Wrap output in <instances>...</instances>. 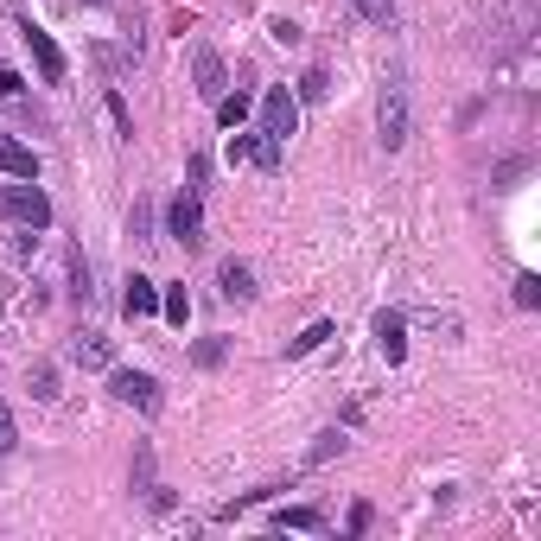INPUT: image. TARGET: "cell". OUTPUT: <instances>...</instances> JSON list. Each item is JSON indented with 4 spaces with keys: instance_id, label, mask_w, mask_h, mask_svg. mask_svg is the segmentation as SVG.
I'll return each mask as SVG.
<instances>
[{
    "instance_id": "7a4b0ae2",
    "label": "cell",
    "mask_w": 541,
    "mask_h": 541,
    "mask_svg": "<svg viewBox=\"0 0 541 541\" xmlns=\"http://www.w3.org/2000/svg\"><path fill=\"white\" fill-rule=\"evenodd\" d=\"M261 134H268V141H287V134H300V96H293L287 83H274V90L261 96Z\"/></svg>"
},
{
    "instance_id": "5bb4252c",
    "label": "cell",
    "mask_w": 541,
    "mask_h": 541,
    "mask_svg": "<svg viewBox=\"0 0 541 541\" xmlns=\"http://www.w3.org/2000/svg\"><path fill=\"white\" fill-rule=\"evenodd\" d=\"M274 529H306V535H319L325 516L312 510V503H300V510H274Z\"/></svg>"
},
{
    "instance_id": "52a82bcc",
    "label": "cell",
    "mask_w": 541,
    "mask_h": 541,
    "mask_svg": "<svg viewBox=\"0 0 541 541\" xmlns=\"http://www.w3.org/2000/svg\"><path fill=\"white\" fill-rule=\"evenodd\" d=\"M20 39L32 45V58H39V77H45V83H64V51L51 45V32H39V26L26 20V32H20Z\"/></svg>"
},
{
    "instance_id": "30bf717a",
    "label": "cell",
    "mask_w": 541,
    "mask_h": 541,
    "mask_svg": "<svg viewBox=\"0 0 541 541\" xmlns=\"http://www.w3.org/2000/svg\"><path fill=\"white\" fill-rule=\"evenodd\" d=\"M376 344H382V357H389V363L408 357V331H401L395 312H382V319H376Z\"/></svg>"
},
{
    "instance_id": "603a6c76",
    "label": "cell",
    "mask_w": 541,
    "mask_h": 541,
    "mask_svg": "<svg viewBox=\"0 0 541 541\" xmlns=\"http://www.w3.org/2000/svg\"><path fill=\"white\" fill-rule=\"evenodd\" d=\"M13 440H20V433H13V414L0 408V452H13Z\"/></svg>"
},
{
    "instance_id": "d6986e66",
    "label": "cell",
    "mask_w": 541,
    "mask_h": 541,
    "mask_svg": "<svg viewBox=\"0 0 541 541\" xmlns=\"http://www.w3.org/2000/svg\"><path fill=\"white\" fill-rule=\"evenodd\" d=\"M325 90H331V77H325V71H306L293 96H300V102H325Z\"/></svg>"
},
{
    "instance_id": "2e32d148",
    "label": "cell",
    "mask_w": 541,
    "mask_h": 541,
    "mask_svg": "<svg viewBox=\"0 0 541 541\" xmlns=\"http://www.w3.org/2000/svg\"><path fill=\"white\" fill-rule=\"evenodd\" d=\"M217 121L223 128H242L249 121V96H217Z\"/></svg>"
},
{
    "instance_id": "d4e9b609",
    "label": "cell",
    "mask_w": 541,
    "mask_h": 541,
    "mask_svg": "<svg viewBox=\"0 0 541 541\" xmlns=\"http://www.w3.org/2000/svg\"><path fill=\"white\" fill-rule=\"evenodd\" d=\"M90 7H102V0H90Z\"/></svg>"
},
{
    "instance_id": "9a60e30c",
    "label": "cell",
    "mask_w": 541,
    "mask_h": 541,
    "mask_svg": "<svg viewBox=\"0 0 541 541\" xmlns=\"http://www.w3.org/2000/svg\"><path fill=\"white\" fill-rule=\"evenodd\" d=\"M160 312H166L172 325H185V319H191V293H185V287H166V293H160Z\"/></svg>"
},
{
    "instance_id": "277c9868",
    "label": "cell",
    "mask_w": 541,
    "mask_h": 541,
    "mask_svg": "<svg viewBox=\"0 0 541 541\" xmlns=\"http://www.w3.org/2000/svg\"><path fill=\"white\" fill-rule=\"evenodd\" d=\"M109 395L128 401V408H141V414L160 408V382H153L147 370H115V376H109Z\"/></svg>"
},
{
    "instance_id": "ac0fdd59",
    "label": "cell",
    "mask_w": 541,
    "mask_h": 541,
    "mask_svg": "<svg viewBox=\"0 0 541 541\" xmlns=\"http://www.w3.org/2000/svg\"><path fill=\"white\" fill-rule=\"evenodd\" d=\"M325 338H331V325H306V331H300V338H293V344H287V357H306V351H319V344H325Z\"/></svg>"
},
{
    "instance_id": "7c38bea8",
    "label": "cell",
    "mask_w": 541,
    "mask_h": 541,
    "mask_svg": "<svg viewBox=\"0 0 541 541\" xmlns=\"http://www.w3.org/2000/svg\"><path fill=\"white\" fill-rule=\"evenodd\" d=\"M198 96L204 102L223 96V58H217V51H198Z\"/></svg>"
},
{
    "instance_id": "ba28073f",
    "label": "cell",
    "mask_w": 541,
    "mask_h": 541,
    "mask_svg": "<svg viewBox=\"0 0 541 541\" xmlns=\"http://www.w3.org/2000/svg\"><path fill=\"white\" fill-rule=\"evenodd\" d=\"M128 319H147V312H160V287L147 281V274H128V300H121Z\"/></svg>"
},
{
    "instance_id": "7402d4cb",
    "label": "cell",
    "mask_w": 541,
    "mask_h": 541,
    "mask_svg": "<svg viewBox=\"0 0 541 541\" xmlns=\"http://www.w3.org/2000/svg\"><path fill=\"white\" fill-rule=\"evenodd\" d=\"M191 357H198L204 370H217V363H223V344H217V338H204V344H198V351H191Z\"/></svg>"
},
{
    "instance_id": "44dd1931",
    "label": "cell",
    "mask_w": 541,
    "mask_h": 541,
    "mask_svg": "<svg viewBox=\"0 0 541 541\" xmlns=\"http://www.w3.org/2000/svg\"><path fill=\"white\" fill-rule=\"evenodd\" d=\"M516 306H541V281H535V274H522V281H516Z\"/></svg>"
},
{
    "instance_id": "9c48e42d",
    "label": "cell",
    "mask_w": 541,
    "mask_h": 541,
    "mask_svg": "<svg viewBox=\"0 0 541 541\" xmlns=\"http://www.w3.org/2000/svg\"><path fill=\"white\" fill-rule=\"evenodd\" d=\"M0 172L7 179H39V153L20 147V141H0Z\"/></svg>"
},
{
    "instance_id": "6da1fadb",
    "label": "cell",
    "mask_w": 541,
    "mask_h": 541,
    "mask_svg": "<svg viewBox=\"0 0 541 541\" xmlns=\"http://www.w3.org/2000/svg\"><path fill=\"white\" fill-rule=\"evenodd\" d=\"M0 217L26 223V230H45V223H51V198L39 191V179H13V185H0Z\"/></svg>"
},
{
    "instance_id": "8992f818",
    "label": "cell",
    "mask_w": 541,
    "mask_h": 541,
    "mask_svg": "<svg viewBox=\"0 0 541 541\" xmlns=\"http://www.w3.org/2000/svg\"><path fill=\"white\" fill-rule=\"evenodd\" d=\"M376 121H382V147H389V153L408 141V96H401V83H389V90H382Z\"/></svg>"
},
{
    "instance_id": "cb8c5ba5",
    "label": "cell",
    "mask_w": 541,
    "mask_h": 541,
    "mask_svg": "<svg viewBox=\"0 0 541 541\" xmlns=\"http://www.w3.org/2000/svg\"><path fill=\"white\" fill-rule=\"evenodd\" d=\"M13 96H20V77H13V71H0V102H13Z\"/></svg>"
},
{
    "instance_id": "e0dca14e",
    "label": "cell",
    "mask_w": 541,
    "mask_h": 541,
    "mask_svg": "<svg viewBox=\"0 0 541 541\" xmlns=\"http://www.w3.org/2000/svg\"><path fill=\"white\" fill-rule=\"evenodd\" d=\"M351 7H357L370 26H395V0H351Z\"/></svg>"
},
{
    "instance_id": "4fadbf2b",
    "label": "cell",
    "mask_w": 541,
    "mask_h": 541,
    "mask_svg": "<svg viewBox=\"0 0 541 541\" xmlns=\"http://www.w3.org/2000/svg\"><path fill=\"white\" fill-rule=\"evenodd\" d=\"M71 357L83 363V370H109V338H96V331H83V338L71 344Z\"/></svg>"
},
{
    "instance_id": "5b68a950",
    "label": "cell",
    "mask_w": 541,
    "mask_h": 541,
    "mask_svg": "<svg viewBox=\"0 0 541 541\" xmlns=\"http://www.w3.org/2000/svg\"><path fill=\"white\" fill-rule=\"evenodd\" d=\"M230 160H242V166H261V172H274L281 166V141H268V134H242V128H230Z\"/></svg>"
},
{
    "instance_id": "3957f363",
    "label": "cell",
    "mask_w": 541,
    "mask_h": 541,
    "mask_svg": "<svg viewBox=\"0 0 541 541\" xmlns=\"http://www.w3.org/2000/svg\"><path fill=\"white\" fill-rule=\"evenodd\" d=\"M166 230L185 242V249H198L204 242V204H198V191H179V198H172V211H166Z\"/></svg>"
},
{
    "instance_id": "8fae6325",
    "label": "cell",
    "mask_w": 541,
    "mask_h": 541,
    "mask_svg": "<svg viewBox=\"0 0 541 541\" xmlns=\"http://www.w3.org/2000/svg\"><path fill=\"white\" fill-rule=\"evenodd\" d=\"M217 281H223V300H255V274L249 268H242V261H223V274H217Z\"/></svg>"
},
{
    "instance_id": "ffe728a7",
    "label": "cell",
    "mask_w": 541,
    "mask_h": 541,
    "mask_svg": "<svg viewBox=\"0 0 541 541\" xmlns=\"http://www.w3.org/2000/svg\"><path fill=\"white\" fill-rule=\"evenodd\" d=\"M331 452H344V433H319V446H312V465H325Z\"/></svg>"
}]
</instances>
